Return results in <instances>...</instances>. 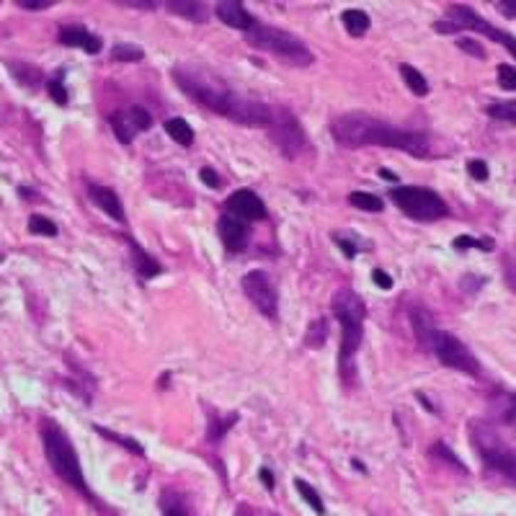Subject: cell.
Listing matches in <instances>:
<instances>
[{"label": "cell", "instance_id": "obj_1", "mask_svg": "<svg viewBox=\"0 0 516 516\" xmlns=\"http://www.w3.org/2000/svg\"><path fill=\"white\" fill-rule=\"evenodd\" d=\"M173 81L189 98L199 101L204 109L215 111L225 119H232V122L243 124V127L256 129H269V124H272L274 106L235 93L222 78H217L210 70L176 68L173 70Z\"/></svg>", "mask_w": 516, "mask_h": 516}, {"label": "cell", "instance_id": "obj_2", "mask_svg": "<svg viewBox=\"0 0 516 516\" xmlns=\"http://www.w3.org/2000/svg\"><path fill=\"white\" fill-rule=\"evenodd\" d=\"M331 135L341 148H393L406 150L413 158H431V145L423 132L413 129L393 127V124L380 122L364 111H349V114L336 116L331 122Z\"/></svg>", "mask_w": 516, "mask_h": 516}, {"label": "cell", "instance_id": "obj_3", "mask_svg": "<svg viewBox=\"0 0 516 516\" xmlns=\"http://www.w3.org/2000/svg\"><path fill=\"white\" fill-rule=\"evenodd\" d=\"M39 434H41V447H44V457H47L52 473H55L65 485L78 490L83 498L98 503V498L93 496V490H91L88 483H86V475H83V468H81V457L75 452L70 436L65 434V428L57 421H52V418H41Z\"/></svg>", "mask_w": 516, "mask_h": 516}, {"label": "cell", "instance_id": "obj_4", "mask_svg": "<svg viewBox=\"0 0 516 516\" xmlns=\"http://www.w3.org/2000/svg\"><path fill=\"white\" fill-rule=\"evenodd\" d=\"M331 310L341 326V351H339V369L346 382L354 380L351 374V356L359 351L361 339H364V320H367V305L351 289H339L331 299Z\"/></svg>", "mask_w": 516, "mask_h": 516}, {"label": "cell", "instance_id": "obj_5", "mask_svg": "<svg viewBox=\"0 0 516 516\" xmlns=\"http://www.w3.org/2000/svg\"><path fill=\"white\" fill-rule=\"evenodd\" d=\"M245 41L253 44L256 49H264V52H272L279 60L289 62L294 68H307L313 65V52L307 49V44L302 39H297L294 34L284 31L279 26H269V24H261L256 21L251 31H245Z\"/></svg>", "mask_w": 516, "mask_h": 516}, {"label": "cell", "instance_id": "obj_6", "mask_svg": "<svg viewBox=\"0 0 516 516\" xmlns=\"http://www.w3.org/2000/svg\"><path fill=\"white\" fill-rule=\"evenodd\" d=\"M470 439L475 444L478 455L483 457V465L501 475L503 480H509L511 485H516V455L511 449L503 447V442L493 434V428H488L485 423L473 421L470 426Z\"/></svg>", "mask_w": 516, "mask_h": 516}, {"label": "cell", "instance_id": "obj_7", "mask_svg": "<svg viewBox=\"0 0 516 516\" xmlns=\"http://www.w3.org/2000/svg\"><path fill=\"white\" fill-rule=\"evenodd\" d=\"M390 199L398 210H403L408 217L418 220V222H436L449 215L447 202L426 186H395L390 191Z\"/></svg>", "mask_w": 516, "mask_h": 516}, {"label": "cell", "instance_id": "obj_8", "mask_svg": "<svg viewBox=\"0 0 516 516\" xmlns=\"http://www.w3.org/2000/svg\"><path fill=\"white\" fill-rule=\"evenodd\" d=\"M426 351L434 354V356L442 361L444 367L460 369V372L473 374V377H478V374H480V364H478V359L473 356V351H470V349L465 346V344H462L457 336H452V333H447V331H439V328H434V331H431V336H428Z\"/></svg>", "mask_w": 516, "mask_h": 516}, {"label": "cell", "instance_id": "obj_9", "mask_svg": "<svg viewBox=\"0 0 516 516\" xmlns=\"http://www.w3.org/2000/svg\"><path fill=\"white\" fill-rule=\"evenodd\" d=\"M269 137H272V143L277 145L284 158H297L302 150L307 148V137H305V129L299 127V122L294 119V114H289L287 109L282 106H274V114H272V124H269Z\"/></svg>", "mask_w": 516, "mask_h": 516}, {"label": "cell", "instance_id": "obj_10", "mask_svg": "<svg viewBox=\"0 0 516 516\" xmlns=\"http://www.w3.org/2000/svg\"><path fill=\"white\" fill-rule=\"evenodd\" d=\"M243 292L251 299L256 310L264 318L277 320L279 318V299H277V287H274L272 277L266 272H248L243 277Z\"/></svg>", "mask_w": 516, "mask_h": 516}, {"label": "cell", "instance_id": "obj_11", "mask_svg": "<svg viewBox=\"0 0 516 516\" xmlns=\"http://www.w3.org/2000/svg\"><path fill=\"white\" fill-rule=\"evenodd\" d=\"M447 19L452 21V24H457L460 29H475V31H480L483 36H488V39L503 44V47L509 49L511 55L516 57V39H514V36L503 34L501 29H496V26H490L488 21L480 19V16H478L470 6H449Z\"/></svg>", "mask_w": 516, "mask_h": 516}, {"label": "cell", "instance_id": "obj_12", "mask_svg": "<svg viewBox=\"0 0 516 516\" xmlns=\"http://www.w3.org/2000/svg\"><path fill=\"white\" fill-rule=\"evenodd\" d=\"M225 210H227V215L243 220V222H261V220H266V215H269V212H266V204L261 202V197L251 189L232 191L230 197L225 199Z\"/></svg>", "mask_w": 516, "mask_h": 516}, {"label": "cell", "instance_id": "obj_13", "mask_svg": "<svg viewBox=\"0 0 516 516\" xmlns=\"http://www.w3.org/2000/svg\"><path fill=\"white\" fill-rule=\"evenodd\" d=\"M57 41L65 44V47H78L83 49L86 55H98L103 49V39L101 36H96L93 31H88L86 26L81 24H68V26H60L57 31Z\"/></svg>", "mask_w": 516, "mask_h": 516}, {"label": "cell", "instance_id": "obj_14", "mask_svg": "<svg viewBox=\"0 0 516 516\" xmlns=\"http://www.w3.org/2000/svg\"><path fill=\"white\" fill-rule=\"evenodd\" d=\"M217 232L222 245L230 253H240L248 248V238H251V230H248V222L232 217V215H222L217 222Z\"/></svg>", "mask_w": 516, "mask_h": 516}, {"label": "cell", "instance_id": "obj_15", "mask_svg": "<svg viewBox=\"0 0 516 516\" xmlns=\"http://www.w3.org/2000/svg\"><path fill=\"white\" fill-rule=\"evenodd\" d=\"M88 199L103 212V215H109L111 220L116 222H124V207H122V199L116 197V191L109 189V186H101V184H88Z\"/></svg>", "mask_w": 516, "mask_h": 516}, {"label": "cell", "instance_id": "obj_16", "mask_svg": "<svg viewBox=\"0 0 516 516\" xmlns=\"http://www.w3.org/2000/svg\"><path fill=\"white\" fill-rule=\"evenodd\" d=\"M215 16H217L222 24H227V26L238 29V31H251L253 24H256V19H253L248 11H245L243 3H232V0H225V3H217L215 6Z\"/></svg>", "mask_w": 516, "mask_h": 516}, {"label": "cell", "instance_id": "obj_17", "mask_svg": "<svg viewBox=\"0 0 516 516\" xmlns=\"http://www.w3.org/2000/svg\"><path fill=\"white\" fill-rule=\"evenodd\" d=\"M127 245L132 248V266H135V274L143 282H148V279H155L163 274V266L158 264V258H153L148 251H145L143 245L137 243L132 235H127Z\"/></svg>", "mask_w": 516, "mask_h": 516}, {"label": "cell", "instance_id": "obj_18", "mask_svg": "<svg viewBox=\"0 0 516 516\" xmlns=\"http://www.w3.org/2000/svg\"><path fill=\"white\" fill-rule=\"evenodd\" d=\"M6 68L11 70V78L16 83H21L24 88L36 91L41 86H47V75L41 73L36 65H29V62H19V60H6Z\"/></svg>", "mask_w": 516, "mask_h": 516}, {"label": "cell", "instance_id": "obj_19", "mask_svg": "<svg viewBox=\"0 0 516 516\" xmlns=\"http://www.w3.org/2000/svg\"><path fill=\"white\" fill-rule=\"evenodd\" d=\"M170 14L181 16V19H189L194 24H204V21L210 19V8L204 6V3H189V0H168L165 3Z\"/></svg>", "mask_w": 516, "mask_h": 516}, {"label": "cell", "instance_id": "obj_20", "mask_svg": "<svg viewBox=\"0 0 516 516\" xmlns=\"http://www.w3.org/2000/svg\"><path fill=\"white\" fill-rule=\"evenodd\" d=\"M341 24H344V29H346L351 36H364L369 31V26H372L367 11H361V8H349V11H344Z\"/></svg>", "mask_w": 516, "mask_h": 516}, {"label": "cell", "instance_id": "obj_21", "mask_svg": "<svg viewBox=\"0 0 516 516\" xmlns=\"http://www.w3.org/2000/svg\"><path fill=\"white\" fill-rule=\"evenodd\" d=\"M411 326H413V333H416V341H418V346L426 349L428 344V336H431V331H434V320H431V315L423 310V307H413L411 310Z\"/></svg>", "mask_w": 516, "mask_h": 516}, {"label": "cell", "instance_id": "obj_22", "mask_svg": "<svg viewBox=\"0 0 516 516\" xmlns=\"http://www.w3.org/2000/svg\"><path fill=\"white\" fill-rule=\"evenodd\" d=\"M109 124H111V129H114L116 140H119L122 145H129L132 140H135L137 129H135V124H132V119H129L127 111H111Z\"/></svg>", "mask_w": 516, "mask_h": 516}, {"label": "cell", "instance_id": "obj_23", "mask_svg": "<svg viewBox=\"0 0 516 516\" xmlns=\"http://www.w3.org/2000/svg\"><path fill=\"white\" fill-rule=\"evenodd\" d=\"M165 132H168L170 140H173V143H178L181 148H191V145H194V129H191L189 122H186V119H181V116H173V119H168V122H165Z\"/></svg>", "mask_w": 516, "mask_h": 516}, {"label": "cell", "instance_id": "obj_24", "mask_svg": "<svg viewBox=\"0 0 516 516\" xmlns=\"http://www.w3.org/2000/svg\"><path fill=\"white\" fill-rule=\"evenodd\" d=\"M238 421V413H227V416H220V413H212L210 416V428H207V439L212 444L222 442V436L230 431Z\"/></svg>", "mask_w": 516, "mask_h": 516}, {"label": "cell", "instance_id": "obj_25", "mask_svg": "<svg viewBox=\"0 0 516 516\" xmlns=\"http://www.w3.org/2000/svg\"><path fill=\"white\" fill-rule=\"evenodd\" d=\"M401 75H403V81H406V86L411 91H413L416 96H428V83H426V78H423L421 73H418V70L413 68V65H408V62H403L401 68Z\"/></svg>", "mask_w": 516, "mask_h": 516}, {"label": "cell", "instance_id": "obj_26", "mask_svg": "<svg viewBox=\"0 0 516 516\" xmlns=\"http://www.w3.org/2000/svg\"><path fill=\"white\" fill-rule=\"evenodd\" d=\"M47 93H49V98L57 103V106H68V101H70V96H68V88H65V70H57L52 78H47Z\"/></svg>", "mask_w": 516, "mask_h": 516}, {"label": "cell", "instance_id": "obj_27", "mask_svg": "<svg viewBox=\"0 0 516 516\" xmlns=\"http://www.w3.org/2000/svg\"><path fill=\"white\" fill-rule=\"evenodd\" d=\"M294 488H297V493L302 496V501L310 506V509L315 511V514H326V506H323V498H320L318 490L310 485L307 480H302V478H294Z\"/></svg>", "mask_w": 516, "mask_h": 516}, {"label": "cell", "instance_id": "obj_28", "mask_svg": "<svg viewBox=\"0 0 516 516\" xmlns=\"http://www.w3.org/2000/svg\"><path fill=\"white\" fill-rule=\"evenodd\" d=\"M328 341V320L326 318H315L305 333V346L307 349H320Z\"/></svg>", "mask_w": 516, "mask_h": 516}, {"label": "cell", "instance_id": "obj_29", "mask_svg": "<svg viewBox=\"0 0 516 516\" xmlns=\"http://www.w3.org/2000/svg\"><path fill=\"white\" fill-rule=\"evenodd\" d=\"M349 204L364 212H382V207H385V202L377 194H369V191H354V194H349Z\"/></svg>", "mask_w": 516, "mask_h": 516}, {"label": "cell", "instance_id": "obj_30", "mask_svg": "<svg viewBox=\"0 0 516 516\" xmlns=\"http://www.w3.org/2000/svg\"><path fill=\"white\" fill-rule=\"evenodd\" d=\"M96 431H98V434H101L103 439H109V442H116V444H119V447L129 449V452H135L137 457H143V455H145L143 444L137 442V439H132V436H122V434H116V431H109V428L98 426V423H96Z\"/></svg>", "mask_w": 516, "mask_h": 516}, {"label": "cell", "instance_id": "obj_31", "mask_svg": "<svg viewBox=\"0 0 516 516\" xmlns=\"http://www.w3.org/2000/svg\"><path fill=\"white\" fill-rule=\"evenodd\" d=\"M26 227L31 235H44V238H55L57 232H60L57 230V225L49 217H44V215H31Z\"/></svg>", "mask_w": 516, "mask_h": 516}, {"label": "cell", "instance_id": "obj_32", "mask_svg": "<svg viewBox=\"0 0 516 516\" xmlns=\"http://www.w3.org/2000/svg\"><path fill=\"white\" fill-rule=\"evenodd\" d=\"M111 57H114L116 62H140L145 60V52L143 47H137V44H116V47L111 49Z\"/></svg>", "mask_w": 516, "mask_h": 516}, {"label": "cell", "instance_id": "obj_33", "mask_svg": "<svg viewBox=\"0 0 516 516\" xmlns=\"http://www.w3.org/2000/svg\"><path fill=\"white\" fill-rule=\"evenodd\" d=\"M455 251H468V248H480V251H493V240L490 238H473V235H460L452 240Z\"/></svg>", "mask_w": 516, "mask_h": 516}, {"label": "cell", "instance_id": "obj_34", "mask_svg": "<svg viewBox=\"0 0 516 516\" xmlns=\"http://www.w3.org/2000/svg\"><path fill=\"white\" fill-rule=\"evenodd\" d=\"M428 455H431V457H439V460H444V462H449V465H452L455 470H460V473H468V468L462 465L460 457H457L455 452H452V449H449L444 442H434V447H431V452H428Z\"/></svg>", "mask_w": 516, "mask_h": 516}, {"label": "cell", "instance_id": "obj_35", "mask_svg": "<svg viewBox=\"0 0 516 516\" xmlns=\"http://www.w3.org/2000/svg\"><path fill=\"white\" fill-rule=\"evenodd\" d=\"M160 506H163V516H191L189 509H186V503L181 496H176V493H165L163 501H160Z\"/></svg>", "mask_w": 516, "mask_h": 516}, {"label": "cell", "instance_id": "obj_36", "mask_svg": "<svg viewBox=\"0 0 516 516\" xmlns=\"http://www.w3.org/2000/svg\"><path fill=\"white\" fill-rule=\"evenodd\" d=\"M127 114H129V119H132V124H135L137 132H145V129L153 127V116H150V111L143 109V106H132Z\"/></svg>", "mask_w": 516, "mask_h": 516}, {"label": "cell", "instance_id": "obj_37", "mask_svg": "<svg viewBox=\"0 0 516 516\" xmlns=\"http://www.w3.org/2000/svg\"><path fill=\"white\" fill-rule=\"evenodd\" d=\"M498 86L503 91H516V68L511 65H498Z\"/></svg>", "mask_w": 516, "mask_h": 516}, {"label": "cell", "instance_id": "obj_38", "mask_svg": "<svg viewBox=\"0 0 516 516\" xmlns=\"http://www.w3.org/2000/svg\"><path fill=\"white\" fill-rule=\"evenodd\" d=\"M488 114L493 116V119H509V122H514L516 103H493V106H488Z\"/></svg>", "mask_w": 516, "mask_h": 516}, {"label": "cell", "instance_id": "obj_39", "mask_svg": "<svg viewBox=\"0 0 516 516\" xmlns=\"http://www.w3.org/2000/svg\"><path fill=\"white\" fill-rule=\"evenodd\" d=\"M457 47H460L462 52H468V55L478 57V60H483V57H485V49H483V44H480V41H475V39H457Z\"/></svg>", "mask_w": 516, "mask_h": 516}, {"label": "cell", "instance_id": "obj_40", "mask_svg": "<svg viewBox=\"0 0 516 516\" xmlns=\"http://www.w3.org/2000/svg\"><path fill=\"white\" fill-rule=\"evenodd\" d=\"M468 173L475 178V181H488V163H485V160H470Z\"/></svg>", "mask_w": 516, "mask_h": 516}, {"label": "cell", "instance_id": "obj_41", "mask_svg": "<svg viewBox=\"0 0 516 516\" xmlns=\"http://www.w3.org/2000/svg\"><path fill=\"white\" fill-rule=\"evenodd\" d=\"M16 6L24 8V11H47V8L55 6V0H19Z\"/></svg>", "mask_w": 516, "mask_h": 516}, {"label": "cell", "instance_id": "obj_42", "mask_svg": "<svg viewBox=\"0 0 516 516\" xmlns=\"http://www.w3.org/2000/svg\"><path fill=\"white\" fill-rule=\"evenodd\" d=\"M333 243L339 245L346 258H356V253H359V245L351 243V240H346V238H341V235H333Z\"/></svg>", "mask_w": 516, "mask_h": 516}, {"label": "cell", "instance_id": "obj_43", "mask_svg": "<svg viewBox=\"0 0 516 516\" xmlns=\"http://www.w3.org/2000/svg\"><path fill=\"white\" fill-rule=\"evenodd\" d=\"M501 416H503V421H506V423H514V426H516V395H509V398H506Z\"/></svg>", "mask_w": 516, "mask_h": 516}, {"label": "cell", "instance_id": "obj_44", "mask_svg": "<svg viewBox=\"0 0 516 516\" xmlns=\"http://www.w3.org/2000/svg\"><path fill=\"white\" fill-rule=\"evenodd\" d=\"M372 282L380 287V289H393V277H390L387 272H382V269H374V272H372Z\"/></svg>", "mask_w": 516, "mask_h": 516}, {"label": "cell", "instance_id": "obj_45", "mask_svg": "<svg viewBox=\"0 0 516 516\" xmlns=\"http://www.w3.org/2000/svg\"><path fill=\"white\" fill-rule=\"evenodd\" d=\"M199 176H202V184L210 186V189H220V184H222V181H220V176L212 168H202V173H199Z\"/></svg>", "mask_w": 516, "mask_h": 516}, {"label": "cell", "instance_id": "obj_46", "mask_svg": "<svg viewBox=\"0 0 516 516\" xmlns=\"http://www.w3.org/2000/svg\"><path fill=\"white\" fill-rule=\"evenodd\" d=\"M434 29H436V34H457V31H462L457 24H452V21H436L434 24Z\"/></svg>", "mask_w": 516, "mask_h": 516}, {"label": "cell", "instance_id": "obj_47", "mask_svg": "<svg viewBox=\"0 0 516 516\" xmlns=\"http://www.w3.org/2000/svg\"><path fill=\"white\" fill-rule=\"evenodd\" d=\"M122 6H127V8H143V11H153V8H155V3H153V0H122Z\"/></svg>", "mask_w": 516, "mask_h": 516}, {"label": "cell", "instance_id": "obj_48", "mask_svg": "<svg viewBox=\"0 0 516 516\" xmlns=\"http://www.w3.org/2000/svg\"><path fill=\"white\" fill-rule=\"evenodd\" d=\"M496 8L501 11L503 16H509V19H514L516 16V3H509V0H498Z\"/></svg>", "mask_w": 516, "mask_h": 516}, {"label": "cell", "instance_id": "obj_49", "mask_svg": "<svg viewBox=\"0 0 516 516\" xmlns=\"http://www.w3.org/2000/svg\"><path fill=\"white\" fill-rule=\"evenodd\" d=\"M258 478H261V483H264L266 485V490H274V485H277V483H274V475H272V470H261V473H258Z\"/></svg>", "mask_w": 516, "mask_h": 516}, {"label": "cell", "instance_id": "obj_50", "mask_svg": "<svg viewBox=\"0 0 516 516\" xmlns=\"http://www.w3.org/2000/svg\"><path fill=\"white\" fill-rule=\"evenodd\" d=\"M380 176L385 178V181H390V184H398V176H395L393 170H387V168H380Z\"/></svg>", "mask_w": 516, "mask_h": 516}, {"label": "cell", "instance_id": "obj_51", "mask_svg": "<svg viewBox=\"0 0 516 516\" xmlns=\"http://www.w3.org/2000/svg\"><path fill=\"white\" fill-rule=\"evenodd\" d=\"M19 194H21V197H24V199H29V202H34V191H31V189H26V186H21V189H19Z\"/></svg>", "mask_w": 516, "mask_h": 516}]
</instances>
